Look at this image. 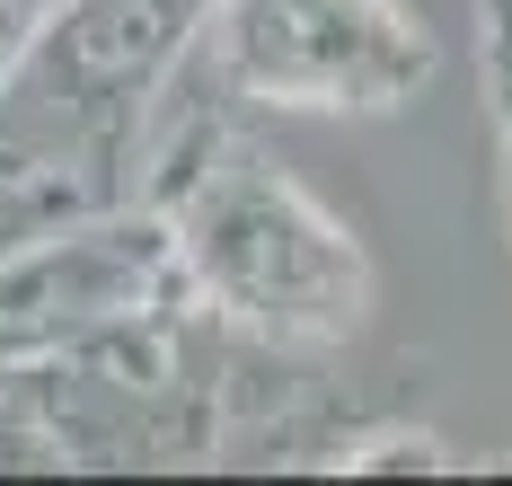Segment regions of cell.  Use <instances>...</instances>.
<instances>
[{"label": "cell", "mask_w": 512, "mask_h": 486, "mask_svg": "<svg viewBox=\"0 0 512 486\" xmlns=\"http://www.w3.org/2000/svg\"><path fill=\"white\" fill-rule=\"evenodd\" d=\"M221 433V327L186 301L0 372V469H186Z\"/></svg>", "instance_id": "obj_4"}, {"label": "cell", "mask_w": 512, "mask_h": 486, "mask_svg": "<svg viewBox=\"0 0 512 486\" xmlns=\"http://www.w3.org/2000/svg\"><path fill=\"white\" fill-rule=\"evenodd\" d=\"M212 0H62L0 71V177L124 195L133 142Z\"/></svg>", "instance_id": "obj_3"}, {"label": "cell", "mask_w": 512, "mask_h": 486, "mask_svg": "<svg viewBox=\"0 0 512 486\" xmlns=\"http://www.w3.org/2000/svg\"><path fill=\"white\" fill-rule=\"evenodd\" d=\"M142 204H159L168 221L186 310L221 336L274 354H336L362 336L371 248L248 124H221L212 142H195L159 186H142Z\"/></svg>", "instance_id": "obj_1"}, {"label": "cell", "mask_w": 512, "mask_h": 486, "mask_svg": "<svg viewBox=\"0 0 512 486\" xmlns=\"http://www.w3.org/2000/svg\"><path fill=\"white\" fill-rule=\"evenodd\" d=\"M433 80L407 0H212L133 142L124 195L159 186L195 142L248 115H398Z\"/></svg>", "instance_id": "obj_2"}, {"label": "cell", "mask_w": 512, "mask_h": 486, "mask_svg": "<svg viewBox=\"0 0 512 486\" xmlns=\"http://www.w3.org/2000/svg\"><path fill=\"white\" fill-rule=\"evenodd\" d=\"M177 301H186V283H177L159 204H142V195L71 204L0 248V372L98 345Z\"/></svg>", "instance_id": "obj_5"}, {"label": "cell", "mask_w": 512, "mask_h": 486, "mask_svg": "<svg viewBox=\"0 0 512 486\" xmlns=\"http://www.w3.org/2000/svg\"><path fill=\"white\" fill-rule=\"evenodd\" d=\"M53 9H62V0H0V71H9V54H18V45L45 27Z\"/></svg>", "instance_id": "obj_7"}, {"label": "cell", "mask_w": 512, "mask_h": 486, "mask_svg": "<svg viewBox=\"0 0 512 486\" xmlns=\"http://www.w3.org/2000/svg\"><path fill=\"white\" fill-rule=\"evenodd\" d=\"M477 115H486L504 239H512V0H477Z\"/></svg>", "instance_id": "obj_6"}]
</instances>
